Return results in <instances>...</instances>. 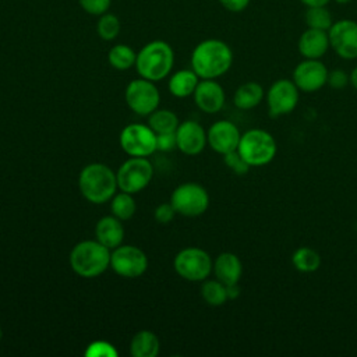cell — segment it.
Segmentation results:
<instances>
[{
  "label": "cell",
  "mask_w": 357,
  "mask_h": 357,
  "mask_svg": "<svg viewBox=\"0 0 357 357\" xmlns=\"http://www.w3.org/2000/svg\"><path fill=\"white\" fill-rule=\"evenodd\" d=\"M233 64L230 46L220 39H205L191 53V68L202 79H215L226 74Z\"/></svg>",
  "instance_id": "6da1fadb"
},
{
  "label": "cell",
  "mask_w": 357,
  "mask_h": 357,
  "mask_svg": "<svg viewBox=\"0 0 357 357\" xmlns=\"http://www.w3.org/2000/svg\"><path fill=\"white\" fill-rule=\"evenodd\" d=\"M337 4H347V3H350L351 0H335Z\"/></svg>",
  "instance_id": "60d3db41"
},
{
  "label": "cell",
  "mask_w": 357,
  "mask_h": 357,
  "mask_svg": "<svg viewBox=\"0 0 357 357\" xmlns=\"http://www.w3.org/2000/svg\"><path fill=\"white\" fill-rule=\"evenodd\" d=\"M116 176L120 191L135 194L142 191L151 183L153 177V166L148 158L131 156L121 163Z\"/></svg>",
  "instance_id": "ba28073f"
},
{
  "label": "cell",
  "mask_w": 357,
  "mask_h": 357,
  "mask_svg": "<svg viewBox=\"0 0 357 357\" xmlns=\"http://www.w3.org/2000/svg\"><path fill=\"white\" fill-rule=\"evenodd\" d=\"M305 24L308 28L329 31V28L333 24L332 14L325 6L319 7H307V11L304 14Z\"/></svg>",
  "instance_id": "f1b7e54d"
},
{
  "label": "cell",
  "mask_w": 357,
  "mask_h": 357,
  "mask_svg": "<svg viewBox=\"0 0 357 357\" xmlns=\"http://www.w3.org/2000/svg\"><path fill=\"white\" fill-rule=\"evenodd\" d=\"M321 255L317 250L303 245L294 250L291 255L293 266L301 273H312L321 266Z\"/></svg>",
  "instance_id": "cb8c5ba5"
},
{
  "label": "cell",
  "mask_w": 357,
  "mask_h": 357,
  "mask_svg": "<svg viewBox=\"0 0 357 357\" xmlns=\"http://www.w3.org/2000/svg\"><path fill=\"white\" fill-rule=\"evenodd\" d=\"M85 356L88 357H116L119 356V351L114 349V346L106 340H95L91 344H88L85 350Z\"/></svg>",
  "instance_id": "4dcf8cb0"
},
{
  "label": "cell",
  "mask_w": 357,
  "mask_h": 357,
  "mask_svg": "<svg viewBox=\"0 0 357 357\" xmlns=\"http://www.w3.org/2000/svg\"><path fill=\"white\" fill-rule=\"evenodd\" d=\"M328 73L329 70L321 59H304L293 70V82L300 92H317L326 85Z\"/></svg>",
  "instance_id": "4fadbf2b"
},
{
  "label": "cell",
  "mask_w": 357,
  "mask_h": 357,
  "mask_svg": "<svg viewBox=\"0 0 357 357\" xmlns=\"http://www.w3.org/2000/svg\"><path fill=\"white\" fill-rule=\"evenodd\" d=\"M240 137L238 127L229 120H218L206 131L208 145L222 156L237 149Z\"/></svg>",
  "instance_id": "9a60e30c"
},
{
  "label": "cell",
  "mask_w": 357,
  "mask_h": 357,
  "mask_svg": "<svg viewBox=\"0 0 357 357\" xmlns=\"http://www.w3.org/2000/svg\"><path fill=\"white\" fill-rule=\"evenodd\" d=\"M173 64L174 52L165 40H152L137 53V73L139 77L153 82L166 78L170 74Z\"/></svg>",
  "instance_id": "3957f363"
},
{
  "label": "cell",
  "mask_w": 357,
  "mask_h": 357,
  "mask_svg": "<svg viewBox=\"0 0 357 357\" xmlns=\"http://www.w3.org/2000/svg\"><path fill=\"white\" fill-rule=\"evenodd\" d=\"M170 204L177 213L187 218H195L206 212L209 206V194L204 185L188 181L173 190Z\"/></svg>",
  "instance_id": "52a82bcc"
},
{
  "label": "cell",
  "mask_w": 357,
  "mask_h": 357,
  "mask_svg": "<svg viewBox=\"0 0 357 357\" xmlns=\"http://www.w3.org/2000/svg\"><path fill=\"white\" fill-rule=\"evenodd\" d=\"M331 47L344 60L357 59V22L353 20H339L328 31Z\"/></svg>",
  "instance_id": "5bb4252c"
},
{
  "label": "cell",
  "mask_w": 357,
  "mask_h": 357,
  "mask_svg": "<svg viewBox=\"0 0 357 357\" xmlns=\"http://www.w3.org/2000/svg\"><path fill=\"white\" fill-rule=\"evenodd\" d=\"M159 339L152 331L142 329L137 332L130 343L132 357H156L159 354Z\"/></svg>",
  "instance_id": "603a6c76"
},
{
  "label": "cell",
  "mask_w": 357,
  "mask_h": 357,
  "mask_svg": "<svg viewBox=\"0 0 357 357\" xmlns=\"http://www.w3.org/2000/svg\"><path fill=\"white\" fill-rule=\"evenodd\" d=\"M96 31L103 40H113L120 33V21L114 14L105 13L99 15Z\"/></svg>",
  "instance_id": "f546056e"
},
{
  "label": "cell",
  "mask_w": 357,
  "mask_h": 357,
  "mask_svg": "<svg viewBox=\"0 0 357 357\" xmlns=\"http://www.w3.org/2000/svg\"><path fill=\"white\" fill-rule=\"evenodd\" d=\"M223 162H225V165L233 172V173H236V174H245V173H248V170H250V165L243 159V156L238 153V151L236 149V151H231V152H229V153H225L223 155Z\"/></svg>",
  "instance_id": "1f68e13d"
},
{
  "label": "cell",
  "mask_w": 357,
  "mask_h": 357,
  "mask_svg": "<svg viewBox=\"0 0 357 357\" xmlns=\"http://www.w3.org/2000/svg\"><path fill=\"white\" fill-rule=\"evenodd\" d=\"M192 96L197 107L208 114L220 112L226 100L222 85L215 79H201Z\"/></svg>",
  "instance_id": "e0dca14e"
},
{
  "label": "cell",
  "mask_w": 357,
  "mask_h": 357,
  "mask_svg": "<svg viewBox=\"0 0 357 357\" xmlns=\"http://www.w3.org/2000/svg\"><path fill=\"white\" fill-rule=\"evenodd\" d=\"M78 188L88 202L100 205L110 201L116 194L117 176L105 163H89L79 172Z\"/></svg>",
  "instance_id": "7a4b0ae2"
},
{
  "label": "cell",
  "mask_w": 357,
  "mask_h": 357,
  "mask_svg": "<svg viewBox=\"0 0 357 357\" xmlns=\"http://www.w3.org/2000/svg\"><path fill=\"white\" fill-rule=\"evenodd\" d=\"M110 268L121 278L134 279L146 271L148 257L135 245L120 244L110 252Z\"/></svg>",
  "instance_id": "8fae6325"
},
{
  "label": "cell",
  "mask_w": 357,
  "mask_h": 357,
  "mask_svg": "<svg viewBox=\"0 0 357 357\" xmlns=\"http://www.w3.org/2000/svg\"><path fill=\"white\" fill-rule=\"evenodd\" d=\"M81 8L91 15H102L107 13L112 0H78Z\"/></svg>",
  "instance_id": "d6a6232c"
},
{
  "label": "cell",
  "mask_w": 357,
  "mask_h": 357,
  "mask_svg": "<svg viewBox=\"0 0 357 357\" xmlns=\"http://www.w3.org/2000/svg\"><path fill=\"white\" fill-rule=\"evenodd\" d=\"M213 261L211 255L199 247H185L180 250L173 261L176 273L188 282H204L212 272Z\"/></svg>",
  "instance_id": "8992f818"
},
{
  "label": "cell",
  "mask_w": 357,
  "mask_h": 357,
  "mask_svg": "<svg viewBox=\"0 0 357 357\" xmlns=\"http://www.w3.org/2000/svg\"><path fill=\"white\" fill-rule=\"evenodd\" d=\"M265 98V91L261 84L255 81H248L241 84L234 95H233V103L237 109L241 110H251L257 107L262 99Z\"/></svg>",
  "instance_id": "44dd1931"
},
{
  "label": "cell",
  "mask_w": 357,
  "mask_h": 357,
  "mask_svg": "<svg viewBox=\"0 0 357 357\" xmlns=\"http://www.w3.org/2000/svg\"><path fill=\"white\" fill-rule=\"evenodd\" d=\"M180 121L178 117L169 109H156L149 114L148 126L156 132H170L176 131Z\"/></svg>",
  "instance_id": "d4e9b609"
},
{
  "label": "cell",
  "mask_w": 357,
  "mask_h": 357,
  "mask_svg": "<svg viewBox=\"0 0 357 357\" xmlns=\"http://www.w3.org/2000/svg\"><path fill=\"white\" fill-rule=\"evenodd\" d=\"M349 81H350V85L357 91V67H354L350 74H349Z\"/></svg>",
  "instance_id": "ab89813d"
},
{
  "label": "cell",
  "mask_w": 357,
  "mask_h": 357,
  "mask_svg": "<svg viewBox=\"0 0 357 357\" xmlns=\"http://www.w3.org/2000/svg\"><path fill=\"white\" fill-rule=\"evenodd\" d=\"M107 60L113 68L124 71V70H128L132 66H135L137 53L130 46L119 43V45H114L109 50Z\"/></svg>",
  "instance_id": "83f0119b"
},
{
  "label": "cell",
  "mask_w": 357,
  "mask_h": 357,
  "mask_svg": "<svg viewBox=\"0 0 357 357\" xmlns=\"http://www.w3.org/2000/svg\"><path fill=\"white\" fill-rule=\"evenodd\" d=\"M237 151L251 167H259L273 160L278 152V145L269 131L264 128H251L241 134Z\"/></svg>",
  "instance_id": "5b68a950"
},
{
  "label": "cell",
  "mask_w": 357,
  "mask_h": 357,
  "mask_svg": "<svg viewBox=\"0 0 357 357\" xmlns=\"http://www.w3.org/2000/svg\"><path fill=\"white\" fill-rule=\"evenodd\" d=\"M226 290H227V298L229 300H234L240 296V286L238 283H234V284H226Z\"/></svg>",
  "instance_id": "74e56055"
},
{
  "label": "cell",
  "mask_w": 357,
  "mask_h": 357,
  "mask_svg": "<svg viewBox=\"0 0 357 357\" xmlns=\"http://www.w3.org/2000/svg\"><path fill=\"white\" fill-rule=\"evenodd\" d=\"M176 142L180 152L188 156H195L201 153L208 144L206 131L199 123L185 120L180 123L176 130Z\"/></svg>",
  "instance_id": "2e32d148"
},
{
  "label": "cell",
  "mask_w": 357,
  "mask_h": 357,
  "mask_svg": "<svg viewBox=\"0 0 357 357\" xmlns=\"http://www.w3.org/2000/svg\"><path fill=\"white\" fill-rule=\"evenodd\" d=\"M305 7H319V6H326L329 0H300Z\"/></svg>",
  "instance_id": "f35d334b"
},
{
  "label": "cell",
  "mask_w": 357,
  "mask_h": 357,
  "mask_svg": "<svg viewBox=\"0 0 357 357\" xmlns=\"http://www.w3.org/2000/svg\"><path fill=\"white\" fill-rule=\"evenodd\" d=\"M127 106L139 116H149L159 106L160 93L153 81L138 78L132 79L124 92Z\"/></svg>",
  "instance_id": "30bf717a"
},
{
  "label": "cell",
  "mask_w": 357,
  "mask_h": 357,
  "mask_svg": "<svg viewBox=\"0 0 357 357\" xmlns=\"http://www.w3.org/2000/svg\"><path fill=\"white\" fill-rule=\"evenodd\" d=\"M1 337H3V329L0 328V340H1Z\"/></svg>",
  "instance_id": "b9f144b4"
},
{
  "label": "cell",
  "mask_w": 357,
  "mask_h": 357,
  "mask_svg": "<svg viewBox=\"0 0 357 357\" xmlns=\"http://www.w3.org/2000/svg\"><path fill=\"white\" fill-rule=\"evenodd\" d=\"M119 141L128 156L148 158L156 151V132L145 124L132 123L126 126L120 132Z\"/></svg>",
  "instance_id": "9c48e42d"
},
{
  "label": "cell",
  "mask_w": 357,
  "mask_h": 357,
  "mask_svg": "<svg viewBox=\"0 0 357 357\" xmlns=\"http://www.w3.org/2000/svg\"><path fill=\"white\" fill-rule=\"evenodd\" d=\"M110 211L112 215L119 218L121 222L131 219L137 211V204L132 194L126 191L116 192L110 199Z\"/></svg>",
  "instance_id": "484cf974"
},
{
  "label": "cell",
  "mask_w": 357,
  "mask_h": 357,
  "mask_svg": "<svg viewBox=\"0 0 357 357\" xmlns=\"http://www.w3.org/2000/svg\"><path fill=\"white\" fill-rule=\"evenodd\" d=\"M329 47L328 31L315 28H307L297 42V49L304 59H321Z\"/></svg>",
  "instance_id": "ac0fdd59"
},
{
  "label": "cell",
  "mask_w": 357,
  "mask_h": 357,
  "mask_svg": "<svg viewBox=\"0 0 357 357\" xmlns=\"http://www.w3.org/2000/svg\"><path fill=\"white\" fill-rule=\"evenodd\" d=\"M177 148L176 142V131L170 132H159L156 134V151L170 152Z\"/></svg>",
  "instance_id": "e575fe53"
},
{
  "label": "cell",
  "mask_w": 357,
  "mask_h": 357,
  "mask_svg": "<svg viewBox=\"0 0 357 357\" xmlns=\"http://www.w3.org/2000/svg\"><path fill=\"white\" fill-rule=\"evenodd\" d=\"M350 84L349 81V74L342 70V68H335V70H331L328 73V82L326 85H329L332 89H344L347 85Z\"/></svg>",
  "instance_id": "836d02e7"
},
{
  "label": "cell",
  "mask_w": 357,
  "mask_h": 357,
  "mask_svg": "<svg viewBox=\"0 0 357 357\" xmlns=\"http://www.w3.org/2000/svg\"><path fill=\"white\" fill-rule=\"evenodd\" d=\"M212 272L215 273V278L222 283L234 284L241 279L243 264L234 252H220L213 261Z\"/></svg>",
  "instance_id": "d6986e66"
},
{
  "label": "cell",
  "mask_w": 357,
  "mask_h": 357,
  "mask_svg": "<svg viewBox=\"0 0 357 357\" xmlns=\"http://www.w3.org/2000/svg\"><path fill=\"white\" fill-rule=\"evenodd\" d=\"M201 296L212 307L223 305L229 300L226 284L218 279H205L201 286Z\"/></svg>",
  "instance_id": "4316f807"
},
{
  "label": "cell",
  "mask_w": 357,
  "mask_h": 357,
  "mask_svg": "<svg viewBox=\"0 0 357 357\" xmlns=\"http://www.w3.org/2000/svg\"><path fill=\"white\" fill-rule=\"evenodd\" d=\"M68 261L78 276L96 278L110 266V250L98 240H84L73 247Z\"/></svg>",
  "instance_id": "277c9868"
},
{
  "label": "cell",
  "mask_w": 357,
  "mask_h": 357,
  "mask_svg": "<svg viewBox=\"0 0 357 357\" xmlns=\"http://www.w3.org/2000/svg\"><path fill=\"white\" fill-rule=\"evenodd\" d=\"M199 77L191 70H178L169 78V92L176 98H187L194 93Z\"/></svg>",
  "instance_id": "7402d4cb"
},
{
  "label": "cell",
  "mask_w": 357,
  "mask_h": 357,
  "mask_svg": "<svg viewBox=\"0 0 357 357\" xmlns=\"http://www.w3.org/2000/svg\"><path fill=\"white\" fill-rule=\"evenodd\" d=\"M176 209L173 208V205L170 202H165L156 206L155 209V220L160 225H167L173 220L174 215H176Z\"/></svg>",
  "instance_id": "d590c367"
},
{
  "label": "cell",
  "mask_w": 357,
  "mask_h": 357,
  "mask_svg": "<svg viewBox=\"0 0 357 357\" xmlns=\"http://www.w3.org/2000/svg\"><path fill=\"white\" fill-rule=\"evenodd\" d=\"M265 98L269 113L272 116H286L291 113L298 105L300 89L293 82V79L280 78L269 86Z\"/></svg>",
  "instance_id": "7c38bea8"
},
{
  "label": "cell",
  "mask_w": 357,
  "mask_h": 357,
  "mask_svg": "<svg viewBox=\"0 0 357 357\" xmlns=\"http://www.w3.org/2000/svg\"><path fill=\"white\" fill-rule=\"evenodd\" d=\"M95 236L96 240L109 250L119 247L124 240V227L121 220L114 215L100 218L95 226Z\"/></svg>",
  "instance_id": "ffe728a7"
},
{
  "label": "cell",
  "mask_w": 357,
  "mask_h": 357,
  "mask_svg": "<svg viewBox=\"0 0 357 357\" xmlns=\"http://www.w3.org/2000/svg\"><path fill=\"white\" fill-rule=\"evenodd\" d=\"M219 1L226 10L231 13H240L245 10L250 4V0H219Z\"/></svg>",
  "instance_id": "8d00e7d4"
}]
</instances>
